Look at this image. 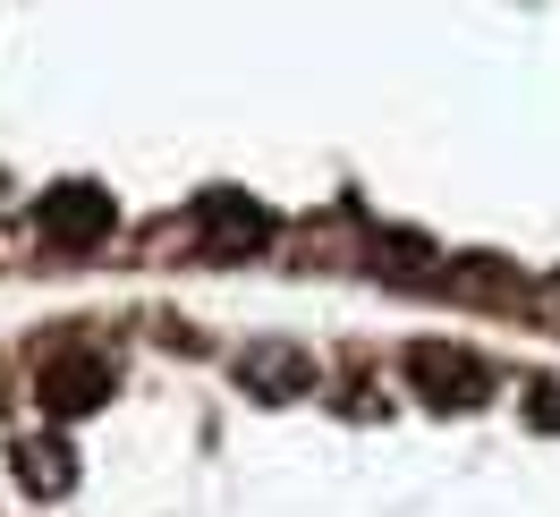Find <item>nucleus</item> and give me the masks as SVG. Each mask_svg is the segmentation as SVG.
<instances>
[{"instance_id": "obj_1", "label": "nucleus", "mask_w": 560, "mask_h": 517, "mask_svg": "<svg viewBox=\"0 0 560 517\" xmlns=\"http://www.w3.org/2000/svg\"><path fill=\"white\" fill-rule=\"evenodd\" d=\"M35 399L43 415H60V424H77V415H94L119 399V356L94 340H60L35 356Z\"/></svg>"}, {"instance_id": "obj_2", "label": "nucleus", "mask_w": 560, "mask_h": 517, "mask_svg": "<svg viewBox=\"0 0 560 517\" xmlns=\"http://www.w3.org/2000/svg\"><path fill=\"white\" fill-rule=\"evenodd\" d=\"M399 374H408V390H417L424 408H442V415H467V408L492 399L485 356H476V348H451V340H417L399 356Z\"/></svg>"}, {"instance_id": "obj_3", "label": "nucleus", "mask_w": 560, "mask_h": 517, "mask_svg": "<svg viewBox=\"0 0 560 517\" xmlns=\"http://www.w3.org/2000/svg\"><path fill=\"white\" fill-rule=\"evenodd\" d=\"M230 374H238L246 399H264V408H289V399H315L323 365H315V348H298V340H246Z\"/></svg>"}, {"instance_id": "obj_4", "label": "nucleus", "mask_w": 560, "mask_h": 517, "mask_svg": "<svg viewBox=\"0 0 560 517\" xmlns=\"http://www.w3.org/2000/svg\"><path fill=\"white\" fill-rule=\"evenodd\" d=\"M110 221H119V204H110V187H94V178H69V187H51V196L35 204L43 246H60V255L103 246V238H110Z\"/></svg>"}, {"instance_id": "obj_5", "label": "nucleus", "mask_w": 560, "mask_h": 517, "mask_svg": "<svg viewBox=\"0 0 560 517\" xmlns=\"http://www.w3.org/2000/svg\"><path fill=\"white\" fill-rule=\"evenodd\" d=\"M272 238H280L272 204H255V196H238V187L196 196V246H205V255H264Z\"/></svg>"}, {"instance_id": "obj_6", "label": "nucleus", "mask_w": 560, "mask_h": 517, "mask_svg": "<svg viewBox=\"0 0 560 517\" xmlns=\"http://www.w3.org/2000/svg\"><path fill=\"white\" fill-rule=\"evenodd\" d=\"M9 467H18V483H26L35 501H60L77 483V449L60 442V433H26V442L9 449Z\"/></svg>"}, {"instance_id": "obj_7", "label": "nucleus", "mask_w": 560, "mask_h": 517, "mask_svg": "<svg viewBox=\"0 0 560 517\" xmlns=\"http://www.w3.org/2000/svg\"><path fill=\"white\" fill-rule=\"evenodd\" d=\"M526 424L560 433V381H535V390H526Z\"/></svg>"}]
</instances>
